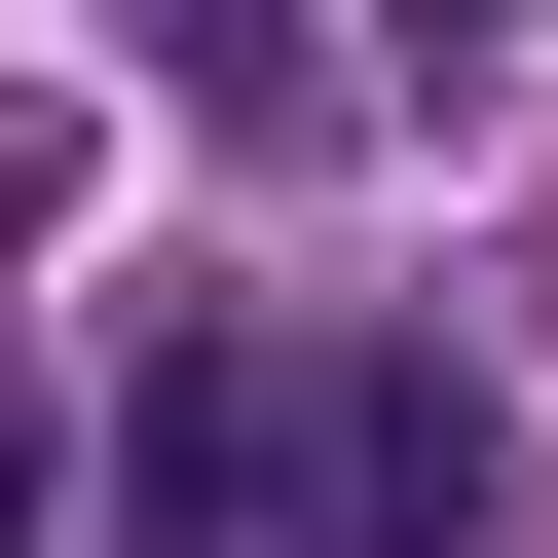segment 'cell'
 <instances>
[{"label":"cell","mask_w":558,"mask_h":558,"mask_svg":"<svg viewBox=\"0 0 558 558\" xmlns=\"http://www.w3.org/2000/svg\"><path fill=\"white\" fill-rule=\"evenodd\" d=\"M260 521H299V558H521V410H484L447 336H373L299 447H260Z\"/></svg>","instance_id":"6da1fadb"},{"label":"cell","mask_w":558,"mask_h":558,"mask_svg":"<svg viewBox=\"0 0 558 558\" xmlns=\"http://www.w3.org/2000/svg\"><path fill=\"white\" fill-rule=\"evenodd\" d=\"M112 447H149V558H260V336H149Z\"/></svg>","instance_id":"7a4b0ae2"},{"label":"cell","mask_w":558,"mask_h":558,"mask_svg":"<svg viewBox=\"0 0 558 558\" xmlns=\"http://www.w3.org/2000/svg\"><path fill=\"white\" fill-rule=\"evenodd\" d=\"M0 558H75V410H38V373H0Z\"/></svg>","instance_id":"3957f363"}]
</instances>
